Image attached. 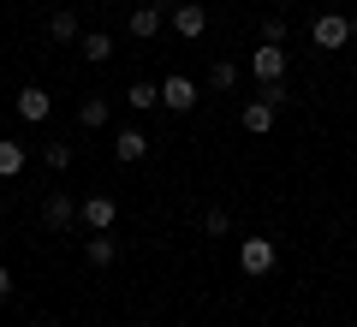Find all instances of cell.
<instances>
[{"label": "cell", "instance_id": "e0dca14e", "mask_svg": "<svg viewBox=\"0 0 357 327\" xmlns=\"http://www.w3.org/2000/svg\"><path fill=\"white\" fill-rule=\"evenodd\" d=\"M126 101H131V114H149V107H161V84H143V77H137Z\"/></svg>", "mask_w": 357, "mask_h": 327}, {"label": "cell", "instance_id": "9c48e42d", "mask_svg": "<svg viewBox=\"0 0 357 327\" xmlns=\"http://www.w3.org/2000/svg\"><path fill=\"white\" fill-rule=\"evenodd\" d=\"M149 155V131H137V126H126V131H114V161H143Z\"/></svg>", "mask_w": 357, "mask_h": 327}, {"label": "cell", "instance_id": "9a60e30c", "mask_svg": "<svg viewBox=\"0 0 357 327\" xmlns=\"http://www.w3.org/2000/svg\"><path fill=\"white\" fill-rule=\"evenodd\" d=\"M48 36H54V42H77V36H84V30H77V13H72V6H60V13L48 18Z\"/></svg>", "mask_w": 357, "mask_h": 327}, {"label": "cell", "instance_id": "7c38bea8", "mask_svg": "<svg viewBox=\"0 0 357 327\" xmlns=\"http://www.w3.org/2000/svg\"><path fill=\"white\" fill-rule=\"evenodd\" d=\"M77 42H84V60L89 66H107V60H114V36H107V30H84Z\"/></svg>", "mask_w": 357, "mask_h": 327}, {"label": "cell", "instance_id": "8992f818", "mask_svg": "<svg viewBox=\"0 0 357 327\" xmlns=\"http://www.w3.org/2000/svg\"><path fill=\"white\" fill-rule=\"evenodd\" d=\"M42 227H48V232H72L77 227V202L66 197V190H54V197L42 202Z\"/></svg>", "mask_w": 357, "mask_h": 327}, {"label": "cell", "instance_id": "52a82bcc", "mask_svg": "<svg viewBox=\"0 0 357 327\" xmlns=\"http://www.w3.org/2000/svg\"><path fill=\"white\" fill-rule=\"evenodd\" d=\"M274 114H280V107H274V101H268L262 89H256V101H250V107L238 114V126L250 131V137H268V131H274Z\"/></svg>", "mask_w": 357, "mask_h": 327}, {"label": "cell", "instance_id": "5bb4252c", "mask_svg": "<svg viewBox=\"0 0 357 327\" xmlns=\"http://www.w3.org/2000/svg\"><path fill=\"white\" fill-rule=\"evenodd\" d=\"M77 126H84V131H102L107 126V101L102 96H84V101H77Z\"/></svg>", "mask_w": 357, "mask_h": 327}, {"label": "cell", "instance_id": "3957f363", "mask_svg": "<svg viewBox=\"0 0 357 327\" xmlns=\"http://www.w3.org/2000/svg\"><path fill=\"white\" fill-rule=\"evenodd\" d=\"M197 101H203V89H197L191 77H178V72H173V77L161 84V107H167V114H191Z\"/></svg>", "mask_w": 357, "mask_h": 327}, {"label": "cell", "instance_id": "4fadbf2b", "mask_svg": "<svg viewBox=\"0 0 357 327\" xmlns=\"http://www.w3.org/2000/svg\"><path fill=\"white\" fill-rule=\"evenodd\" d=\"M167 24V13H161V6H155V0H149V6H137V13H131V36H137V42H149L155 36V30H161Z\"/></svg>", "mask_w": 357, "mask_h": 327}, {"label": "cell", "instance_id": "5b68a950", "mask_svg": "<svg viewBox=\"0 0 357 327\" xmlns=\"http://www.w3.org/2000/svg\"><path fill=\"white\" fill-rule=\"evenodd\" d=\"M310 42H316V48H345V42H351V18L321 13L316 24H310Z\"/></svg>", "mask_w": 357, "mask_h": 327}, {"label": "cell", "instance_id": "ffe728a7", "mask_svg": "<svg viewBox=\"0 0 357 327\" xmlns=\"http://www.w3.org/2000/svg\"><path fill=\"white\" fill-rule=\"evenodd\" d=\"M262 42H274V48H286V18H262Z\"/></svg>", "mask_w": 357, "mask_h": 327}, {"label": "cell", "instance_id": "7a4b0ae2", "mask_svg": "<svg viewBox=\"0 0 357 327\" xmlns=\"http://www.w3.org/2000/svg\"><path fill=\"white\" fill-rule=\"evenodd\" d=\"M238 268H244L250 280L274 274V238H244V244H238Z\"/></svg>", "mask_w": 357, "mask_h": 327}, {"label": "cell", "instance_id": "8fae6325", "mask_svg": "<svg viewBox=\"0 0 357 327\" xmlns=\"http://www.w3.org/2000/svg\"><path fill=\"white\" fill-rule=\"evenodd\" d=\"M114 256H119V244L107 238V232H89L84 238V262L89 268H114Z\"/></svg>", "mask_w": 357, "mask_h": 327}, {"label": "cell", "instance_id": "6da1fadb", "mask_svg": "<svg viewBox=\"0 0 357 327\" xmlns=\"http://www.w3.org/2000/svg\"><path fill=\"white\" fill-rule=\"evenodd\" d=\"M114 220H119V202L114 197H84V202H77V227H84V232H114Z\"/></svg>", "mask_w": 357, "mask_h": 327}, {"label": "cell", "instance_id": "277c9868", "mask_svg": "<svg viewBox=\"0 0 357 327\" xmlns=\"http://www.w3.org/2000/svg\"><path fill=\"white\" fill-rule=\"evenodd\" d=\"M250 77H256V84H280V77H286V48L262 42V48L250 54Z\"/></svg>", "mask_w": 357, "mask_h": 327}, {"label": "cell", "instance_id": "44dd1931", "mask_svg": "<svg viewBox=\"0 0 357 327\" xmlns=\"http://www.w3.org/2000/svg\"><path fill=\"white\" fill-rule=\"evenodd\" d=\"M227 227H232V220H227V208H208V214H203V232H215V238H220Z\"/></svg>", "mask_w": 357, "mask_h": 327}, {"label": "cell", "instance_id": "d6986e66", "mask_svg": "<svg viewBox=\"0 0 357 327\" xmlns=\"http://www.w3.org/2000/svg\"><path fill=\"white\" fill-rule=\"evenodd\" d=\"M42 161H48L54 173H66V167H72V143H48V149H42Z\"/></svg>", "mask_w": 357, "mask_h": 327}, {"label": "cell", "instance_id": "30bf717a", "mask_svg": "<svg viewBox=\"0 0 357 327\" xmlns=\"http://www.w3.org/2000/svg\"><path fill=\"white\" fill-rule=\"evenodd\" d=\"M13 107H18V119H30V126H42V119L54 114L48 89H36V84H30V89H18V101H13Z\"/></svg>", "mask_w": 357, "mask_h": 327}, {"label": "cell", "instance_id": "ac0fdd59", "mask_svg": "<svg viewBox=\"0 0 357 327\" xmlns=\"http://www.w3.org/2000/svg\"><path fill=\"white\" fill-rule=\"evenodd\" d=\"M232 84H238V66H232V60H215V66H208V89H232Z\"/></svg>", "mask_w": 357, "mask_h": 327}, {"label": "cell", "instance_id": "ba28073f", "mask_svg": "<svg viewBox=\"0 0 357 327\" xmlns=\"http://www.w3.org/2000/svg\"><path fill=\"white\" fill-rule=\"evenodd\" d=\"M203 30H208V13H203V6H197V0H178V6H173V36L197 42V36H203Z\"/></svg>", "mask_w": 357, "mask_h": 327}, {"label": "cell", "instance_id": "7402d4cb", "mask_svg": "<svg viewBox=\"0 0 357 327\" xmlns=\"http://www.w3.org/2000/svg\"><path fill=\"white\" fill-rule=\"evenodd\" d=\"M0 298H13V268H0Z\"/></svg>", "mask_w": 357, "mask_h": 327}, {"label": "cell", "instance_id": "2e32d148", "mask_svg": "<svg viewBox=\"0 0 357 327\" xmlns=\"http://www.w3.org/2000/svg\"><path fill=\"white\" fill-rule=\"evenodd\" d=\"M18 173H24V143L0 137V178H18Z\"/></svg>", "mask_w": 357, "mask_h": 327}]
</instances>
